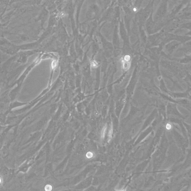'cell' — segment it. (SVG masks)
I'll use <instances>...</instances> for the list:
<instances>
[{
  "label": "cell",
  "mask_w": 191,
  "mask_h": 191,
  "mask_svg": "<svg viewBox=\"0 0 191 191\" xmlns=\"http://www.w3.org/2000/svg\"><path fill=\"white\" fill-rule=\"evenodd\" d=\"M166 128L168 129H170L171 128V125L169 124H168L166 125Z\"/></svg>",
  "instance_id": "cell-1"
},
{
  "label": "cell",
  "mask_w": 191,
  "mask_h": 191,
  "mask_svg": "<svg viewBox=\"0 0 191 191\" xmlns=\"http://www.w3.org/2000/svg\"><path fill=\"white\" fill-rule=\"evenodd\" d=\"M2 183V179L1 177H0V185Z\"/></svg>",
  "instance_id": "cell-2"
}]
</instances>
